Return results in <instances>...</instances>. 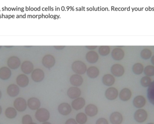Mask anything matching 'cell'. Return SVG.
<instances>
[{
    "mask_svg": "<svg viewBox=\"0 0 154 124\" xmlns=\"http://www.w3.org/2000/svg\"><path fill=\"white\" fill-rule=\"evenodd\" d=\"M49 112L45 108H40L37 110L35 113V117L38 122H45L49 119Z\"/></svg>",
    "mask_w": 154,
    "mask_h": 124,
    "instance_id": "1",
    "label": "cell"
},
{
    "mask_svg": "<svg viewBox=\"0 0 154 124\" xmlns=\"http://www.w3.org/2000/svg\"><path fill=\"white\" fill-rule=\"evenodd\" d=\"M72 70L77 74L82 75L87 72V67L86 64L81 61L74 62L72 64Z\"/></svg>",
    "mask_w": 154,
    "mask_h": 124,
    "instance_id": "2",
    "label": "cell"
},
{
    "mask_svg": "<svg viewBox=\"0 0 154 124\" xmlns=\"http://www.w3.org/2000/svg\"><path fill=\"white\" fill-rule=\"evenodd\" d=\"M148 117V114L146 110L140 109L136 111L134 115L135 120L138 123H143L146 121Z\"/></svg>",
    "mask_w": 154,
    "mask_h": 124,
    "instance_id": "3",
    "label": "cell"
},
{
    "mask_svg": "<svg viewBox=\"0 0 154 124\" xmlns=\"http://www.w3.org/2000/svg\"><path fill=\"white\" fill-rule=\"evenodd\" d=\"M14 106L15 109L19 112H23L26 110L27 107V102L22 97H18L14 100Z\"/></svg>",
    "mask_w": 154,
    "mask_h": 124,
    "instance_id": "4",
    "label": "cell"
},
{
    "mask_svg": "<svg viewBox=\"0 0 154 124\" xmlns=\"http://www.w3.org/2000/svg\"><path fill=\"white\" fill-rule=\"evenodd\" d=\"M44 77L45 74L44 72L39 68L34 69L32 73V79L36 83L42 82L44 79Z\"/></svg>",
    "mask_w": 154,
    "mask_h": 124,
    "instance_id": "5",
    "label": "cell"
},
{
    "mask_svg": "<svg viewBox=\"0 0 154 124\" xmlns=\"http://www.w3.org/2000/svg\"><path fill=\"white\" fill-rule=\"evenodd\" d=\"M111 72L112 74L115 76L120 77L125 73V68L122 65L115 64L111 67Z\"/></svg>",
    "mask_w": 154,
    "mask_h": 124,
    "instance_id": "6",
    "label": "cell"
},
{
    "mask_svg": "<svg viewBox=\"0 0 154 124\" xmlns=\"http://www.w3.org/2000/svg\"><path fill=\"white\" fill-rule=\"evenodd\" d=\"M7 63L9 68L13 70L19 68L21 64L20 60L18 57L15 56H11L9 58Z\"/></svg>",
    "mask_w": 154,
    "mask_h": 124,
    "instance_id": "7",
    "label": "cell"
},
{
    "mask_svg": "<svg viewBox=\"0 0 154 124\" xmlns=\"http://www.w3.org/2000/svg\"><path fill=\"white\" fill-rule=\"evenodd\" d=\"M43 65L48 68H50L55 65L56 60L52 55L48 54L44 56L42 60Z\"/></svg>",
    "mask_w": 154,
    "mask_h": 124,
    "instance_id": "8",
    "label": "cell"
},
{
    "mask_svg": "<svg viewBox=\"0 0 154 124\" xmlns=\"http://www.w3.org/2000/svg\"><path fill=\"white\" fill-rule=\"evenodd\" d=\"M119 95L118 91L115 87H109L105 92V96L109 100H115Z\"/></svg>",
    "mask_w": 154,
    "mask_h": 124,
    "instance_id": "9",
    "label": "cell"
},
{
    "mask_svg": "<svg viewBox=\"0 0 154 124\" xmlns=\"http://www.w3.org/2000/svg\"><path fill=\"white\" fill-rule=\"evenodd\" d=\"M59 113L63 116H67L72 112V108L69 104L62 103L59 105L58 107Z\"/></svg>",
    "mask_w": 154,
    "mask_h": 124,
    "instance_id": "10",
    "label": "cell"
},
{
    "mask_svg": "<svg viewBox=\"0 0 154 124\" xmlns=\"http://www.w3.org/2000/svg\"><path fill=\"white\" fill-rule=\"evenodd\" d=\"M125 55V52L121 48H115L111 53L112 58L113 60L116 61H120L123 60Z\"/></svg>",
    "mask_w": 154,
    "mask_h": 124,
    "instance_id": "11",
    "label": "cell"
},
{
    "mask_svg": "<svg viewBox=\"0 0 154 124\" xmlns=\"http://www.w3.org/2000/svg\"><path fill=\"white\" fill-rule=\"evenodd\" d=\"M27 105L31 110H37L40 107L41 102L38 98L32 97L28 100Z\"/></svg>",
    "mask_w": 154,
    "mask_h": 124,
    "instance_id": "12",
    "label": "cell"
},
{
    "mask_svg": "<svg viewBox=\"0 0 154 124\" xmlns=\"http://www.w3.org/2000/svg\"><path fill=\"white\" fill-rule=\"evenodd\" d=\"M146 104V99L143 96H137L133 100V105L137 108H143L145 106Z\"/></svg>",
    "mask_w": 154,
    "mask_h": 124,
    "instance_id": "13",
    "label": "cell"
},
{
    "mask_svg": "<svg viewBox=\"0 0 154 124\" xmlns=\"http://www.w3.org/2000/svg\"><path fill=\"white\" fill-rule=\"evenodd\" d=\"M109 120L112 124H121L123 121V116L119 112H114L110 115Z\"/></svg>",
    "mask_w": 154,
    "mask_h": 124,
    "instance_id": "14",
    "label": "cell"
},
{
    "mask_svg": "<svg viewBox=\"0 0 154 124\" xmlns=\"http://www.w3.org/2000/svg\"><path fill=\"white\" fill-rule=\"evenodd\" d=\"M132 95V92L130 89L128 88H124L120 91L119 97L122 101L126 102L131 99Z\"/></svg>",
    "mask_w": 154,
    "mask_h": 124,
    "instance_id": "15",
    "label": "cell"
},
{
    "mask_svg": "<svg viewBox=\"0 0 154 124\" xmlns=\"http://www.w3.org/2000/svg\"><path fill=\"white\" fill-rule=\"evenodd\" d=\"M21 69L24 73L29 74L33 71V65L31 62L25 61L22 64Z\"/></svg>",
    "mask_w": 154,
    "mask_h": 124,
    "instance_id": "16",
    "label": "cell"
},
{
    "mask_svg": "<svg viewBox=\"0 0 154 124\" xmlns=\"http://www.w3.org/2000/svg\"><path fill=\"white\" fill-rule=\"evenodd\" d=\"M16 83L20 87H26L29 84V78L26 75L23 74L19 75L16 78Z\"/></svg>",
    "mask_w": 154,
    "mask_h": 124,
    "instance_id": "17",
    "label": "cell"
},
{
    "mask_svg": "<svg viewBox=\"0 0 154 124\" xmlns=\"http://www.w3.org/2000/svg\"><path fill=\"white\" fill-rule=\"evenodd\" d=\"M85 105V100L82 97H78L74 100L72 103V106L76 111L82 109Z\"/></svg>",
    "mask_w": 154,
    "mask_h": 124,
    "instance_id": "18",
    "label": "cell"
},
{
    "mask_svg": "<svg viewBox=\"0 0 154 124\" xmlns=\"http://www.w3.org/2000/svg\"><path fill=\"white\" fill-rule=\"evenodd\" d=\"M81 95V91L77 87H70L67 91V95L70 99H75Z\"/></svg>",
    "mask_w": 154,
    "mask_h": 124,
    "instance_id": "19",
    "label": "cell"
},
{
    "mask_svg": "<svg viewBox=\"0 0 154 124\" xmlns=\"http://www.w3.org/2000/svg\"><path fill=\"white\" fill-rule=\"evenodd\" d=\"M20 88L18 86L14 84L10 85L7 88V93L11 97H15L20 93Z\"/></svg>",
    "mask_w": 154,
    "mask_h": 124,
    "instance_id": "20",
    "label": "cell"
},
{
    "mask_svg": "<svg viewBox=\"0 0 154 124\" xmlns=\"http://www.w3.org/2000/svg\"><path fill=\"white\" fill-rule=\"evenodd\" d=\"M85 113L90 117H93L98 113V108L96 106L93 104H89L85 109Z\"/></svg>",
    "mask_w": 154,
    "mask_h": 124,
    "instance_id": "21",
    "label": "cell"
},
{
    "mask_svg": "<svg viewBox=\"0 0 154 124\" xmlns=\"http://www.w3.org/2000/svg\"><path fill=\"white\" fill-rule=\"evenodd\" d=\"M99 55L96 52L90 51L87 53L86 55V59L87 61L90 64H95L98 60Z\"/></svg>",
    "mask_w": 154,
    "mask_h": 124,
    "instance_id": "22",
    "label": "cell"
},
{
    "mask_svg": "<svg viewBox=\"0 0 154 124\" xmlns=\"http://www.w3.org/2000/svg\"><path fill=\"white\" fill-rule=\"evenodd\" d=\"M11 76V71L9 67H3L0 68V78L3 80L9 79Z\"/></svg>",
    "mask_w": 154,
    "mask_h": 124,
    "instance_id": "23",
    "label": "cell"
},
{
    "mask_svg": "<svg viewBox=\"0 0 154 124\" xmlns=\"http://www.w3.org/2000/svg\"><path fill=\"white\" fill-rule=\"evenodd\" d=\"M70 83L72 85L75 86H80L82 85L83 83V80L81 76L80 75L74 74L70 77Z\"/></svg>",
    "mask_w": 154,
    "mask_h": 124,
    "instance_id": "24",
    "label": "cell"
},
{
    "mask_svg": "<svg viewBox=\"0 0 154 124\" xmlns=\"http://www.w3.org/2000/svg\"><path fill=\"white\" fill-rule=\"evenodd\" d=\"M115 77L110 74H106L102 77V82L103 84L106 86H111L115 83Z\"/></svg>",
    "mask_w": 154,
    "mask_h": 124,
    "instance_id": "25",
    "label": "cell"
},
{
    "mask_svg": "<svg viewBox=\"0 0 154 124\" xmlns=\"http://www.w3.org/2000/svg\"><path fill=\"white\" fill-rule=\"evenodd\" d=\"M100 72L98 68L95 66L89 67L87 70V75L91 78H97L99 75Z\"/></svg>",
    "mask_w": 154,
    "mask_h": 124,
    "instance_id": "26",
    "label": "cell"
},
{
    "mask_svg": "<svg viewBox=\"0 0 154 124\" xmlns=\"http://www.w3.org/2000/svg\"><path fill=\"white\" fill-rule=\"evenodd\" d=\"M144 66L143 64L140 63L135 64L132 67V71L136 75H140L143 73L144 71Z\"/></svg>",
    "mask_w": 154,
    "mask_h": 124,
    "instance_id": "27",
    "label": "cell"
},
{
    "mask_svg": "<svg viewBox=\"0 0 154 124\" xmlns=\"http://www.w3.org/2000/svg\"><path fill=\"white\" fill-rule=\"evenodd\" d=\"M5 115L9 119H14L17 116V111L13 107H8L5 110Z\"/></svg>",
    "mask_w": 154,
    "mask_h": 124,
    "instance_id": "28",
    "label": "cell"
},
{
    "mask_svg": "<svg viewBox=\"0 0 154 124\" xmlns=\"http://www.w3.org/2000/svg\"><path fill=\"white\" fill-rule=\"evenodd\" d=\"M147 97L151 103L154 106V81L147 90Z\"/></svg>",
    "mask_w": 154,
    "mask_h": 124,
    "instance_id": "29",
    "label": "cell"
},
{
    "mask_svg": "<svg viewBox=\"0 0 154 124\" xmlns=\"http://www.w3.org/2000/svg\"><path fill=\"white\" fill-rule=\"evenodd\" d=\"M141 58L144 60H148L152 57V51L148 48H145L140 53Z\"/></svg>",
    "mask_w": 154,
    "mask_h": 124,
    "instance_id": "30",
    "label": "cell"
},
{
    "mask_svg": "<svg viewBox=\"0 0 154 124\" xmlns=\"http://www.w3.org/2000/svg\"><path fill=\"white\" fill-rule=\"evenodd\" d=\"M77 123L79 124H84L87 122L88 117L87 115L83 113H79L76 116Z\"/></svg>",
    "mask_w": 154,
    "mask_h": 124,
    "instance_id": "31",
    "label": "cell"
},
{
    "mask_svg": "<svg viewBox=\"0 0 154 124\" xmlns=\"http://www.w3.org/2000/svg\"><path fill=\"white\" fill-rule=\"evenodd\" d=\"M98 51L101 56H107L110 53V47L108 46H100L99 48Z\"/></svg>",
    "mask_w": 154,
    "mask_h": 124,
    "instance_id": "32",
    "label": "cell"
},
{
    "mask_svg": "<svg viewBox=\"0 0 154 124\" xmlns=\"http://www.w3.org/2000/svg\"><path fill=\"white\" fill-rule=\"evenodd\" d=\"M152 83V80L151 77L148 76L143 77L140 80V83L143 87H148L151 85Z\"/></svg>",
    "mask_w": 154,
    "mask_h": 124,
    "instance_id": "33",
    "label": "cell"
},
{
    "mask_svg": "<svg viewBox=\"0 0 154 124\" xmlns=\"http://www.w3.org/2000/svg\"><path fill=\"white\" fill-rule=\"evenodd\" d=\"M144 73L146 76L152 77L154 76V66L147 65L144 69Z\"/></svg>",
    "mask_w": 154,
    "mask_h": 124,
    "instance_id": "34",
    "label": "cell"
},
{
    "mask_svg": "<svg viewBox=\"0 0 154 124\" xmlns=\"http://www.w3.org/2000/svg\"><path fill=\"white\" fill-rule=\"evenodd\" d=\"M22 124H31L32 123V118L29 115H26L23 117Z\"/></svg>",
    "mask_w": 154,
    "mask_h": 124,
    "instance_id": "35",
    "label": "cell"
},
{
    "mask_svg": "<svg viewBox=\"0 0 154 124\" xmlns=\"http://www.w3.org/2000/svg\"><path fill=\"white\" fill-rule=\"evenodd\" d=\"M96 124H109V123L107 120L105 118H100L98 119Z\"/></svg>",
    "mask_w": 154,
    "mask_h": 124,
    "instance_id": "36",
    "label": "cell"
},
{
    "mask_svg": "<svg viewBox=\"0 0 154 124\" xmlns=\"http://www.w3.org/2000/svg\"><path fill=\"white\" fill-rule=\"evenodd\" d=\"M65 124H78V123L75 119L71 118V119H68L67 121H66Z\"/></svg>",
    "mask_w": 154,
    "mask_h": 124,
    "instance_id": "37",
    "label": "cell"
},
{
    "mask_svg": "<svg viewBox=\"0 0 154 124\" xmlns=\"http://www.w3.org/2000/svg\"><path fill=\"white\" fill-rule=\"evenodd\" d=\"M86 48L87 49H88V50H95L96 48L97 47V46H86Z\"/></svg>",
    "mask_w": 154,
    "mask_h": 124,
    "instance_id": "38",
    "label": "cell"
},
{
    "mask_svg": "<svg viewBox=\"0 0 154 124\" xmlns=\"http://www.w3.org/2000/svg\"><path fill=\"white\" fill-rule=\"evenodd\" d=\"M54 48L57 50H61L64 49L65 48V46H54Z\"/></svg>",
    "mask_w": 154,
    "mask_h": 124,
    "instance_id": "39",
    "label": "cell"
},
{
    "mask_svg": "<svg viewBox=\"0 0 154 124\" xmlns=\"http://www.w3.org/2000/svg\"><path fill=\"white\" fill-rule=\"evenodd\" d=\"M151 62L152 63V64L154 66V55L152 56L151 58Z\"/></svg>",
    "mask_w": 154,
    "mask_h": 124,
    "instance_id": "40",
    "label": "cell"
},
{
    "mask_svg": "<svg viewBox=\"0 0 154 124\" xmlns=\"http://www.w3.org/2000/svg\"><path fill=\"white\" fill-rule=\"evenodd\" d=\"M2 113V106H0V115H1V114Z\"/></svg>",
    "mask_w": 154,
    "mask_h": 124,
    "instance_id": "41",
    "label": "cell"
},
{
    "mask_svg": "<svg viewBox=\"0 0 154 124\" xmlns=\"http://www.w3.org/2000/svg\"><path fill=\"white\" fill-rule=\"evenodd\" d=\"M42 124H51L50 123L48 122H43Z\"/></svg>",
    "mask_w": 154,
    "mask_h": 124,
    "instance_id": "42",
    "label": "cell"
},
{
    "mask_svg": "<svg viewBox=\"0 0 154 124\" xmlns=\"http://www.w3.org/2000/svg\"><path fill=\"white\" fill-rule=\"evenodd\" d=\"M2 92H1V90H0V99H1V98H2Z\"/></svg>",
    "mask_w": 154,
    "mask_h": 124,
    "instance_id": "43",
    "label": "cell"
},
{
    "mask_svg": "<svg viewBox=\"0 0 154 124\" xmlns=\"http://www.w3.org/2000/svg\"><path fill=\"white\" fill-rule=\"evenodd\" d=\"M147 124H154L153 123H148Z\"/></svg>",
    "mask_w": 154,
    "mask_h": 124,
    "instance_id": "44",
    "label": "cell"
},
{
    "mask_svg": "<svg viewBox=\"0 0 154 124\" xmlns=\"http://www.w3.org/2000/svg\"><path fill=\"white\" fill-rule=\"evenodd\" d=\"M31 124H37V123H33L32 122V123Z\"/></svg>",
    "mask_w": 154,
    "mask_h": 124,
    "instance_id": "45",
    "label": "cell"
},
{
    "mask_svg": "<svg viewBox=\"0 0 154 124\" xmlns=\"http://www.w3.org/2000/svg\"><path fill=\"white\" fill-rule=\"evenodd\" d=\"M2 46H0V49H1V48H2Z\"/></svg>",
    "mask_w": 154,
    "mask_h": 124,
    "instance_id": "46",
    "label": "cell"
}]
</instances>
